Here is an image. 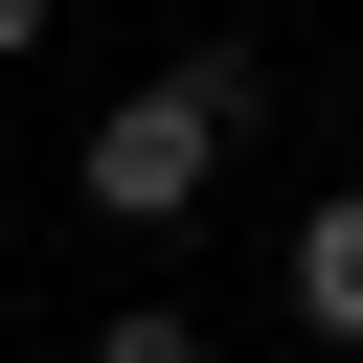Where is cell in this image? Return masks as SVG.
Instances as JSON below:
<instances>
[{"mask_svg": "<svg viewBox=\"0 0 363 363\" xmlns=\"http://www.w3.org/2000/svg\"><path fill=\"white\" fill-rule=\"evenodd\" d=\"M250 113H272V68H250V45H182V68H136V91L68 136V204H91L113 250H159V227H204V182H227Z\"/></svg>", "mask_w": 363, "mask_h": 363, "instance_id": "6da1fadb", "label": "cell"}, {"mask_svg": "<svg viewBox=\"0 0 363 363\" xmlns=\"http://www.w3.org/2000/svg\"><path fill=\"white\" fill-rule=\"evenodd\" d=\"M45 23H68V0H0V68H23V45H45Z\"/></svg>", "mask_w": 363, "mask_h": 363, "instance_id": "277c9868", "label": "cell"}, {"mask_svg": "<svg viewBox=\"0 0 363 363\" xmlns=\"http://www.w3.org/2000/svg\"><path fill=\"white\" fill-rule=\"evenodd\" d=\"M91 363H204V318H182V295H113V340H91Z\"/></svg>", "mask_w": 363, "mask_h": 363, "instance_id": "3957f363", "label": "cell"}, {"mask_svg": "<svg viewBox=\"0 0 363 363\" xmlns=\"http://www.w3.org/2000/svg\"><path fill=\"white\" fill-rule=\"evenodd\" d=\"M295 340H340V363H363V182H340V204H295Z\"/></svg>", "mask_w": 363, "mask_h": 363, "instance_id": "7a4b0ae2", "label": "cell"}]
</instances>
